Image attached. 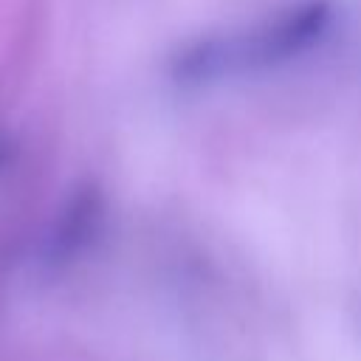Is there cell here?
<instances>
[{
	"label": "cell",
	"instance_id": "6da1fadb",
	"mask_svg": "<svg viewBox=\"0 0 361 361\" xmlns=\"http://www.w3.org/2000/svg\"><path fill=\"white\" fill-rule=\"evenodd\" d=\"M333 23H336L333 0H299L279 8L251 31L234 37L237 73L279 68L310 54L316 45L324 42Z\"/></svg>",
	"mask_w": 361,
	"mask_h": 361
},
{
	"label": "cell",
	"instance_id": "7a4b0ae2",
	"mask_svg": "<svg viewBox=\"0 0 361 361\" xmlns=\"http://www.w3.org/2000/svg\"><path fill=\"white\" fill-rule=\"evenodd\" d=\"M107 195L96 180L76 183L62 200L45 237V259L51 265H73L104 234Z\"/></svg>",
	"mask_w": 361,
	"mask_h": 361
},
{
	"label": "cell",
	"instance_id": "3957f363",
	"mask_svg": "<svg viewBox=\"0 0 361 361\" xmlns=\"http://www.w3.org/2000/svg\"><path fill=\"white\" fill-rule=\"evenodd\" d=\"M231 73H237L234 37H200L172 56V79L183 87L212 85Z\"/></svg>",
	"mask_w": 361,
	"mask_h": 361
}]
</instances>
